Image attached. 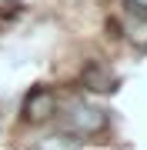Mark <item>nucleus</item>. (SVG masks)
<instances>
[{
	"label": "nucleus",
	"instance_id": "1",
	"mask_svg": "<svg viewBox=\"0 0 147 150\" xmlns=\"http://www.w3.org/2000/svg\"><path fill=\"white\" fill-rule=\"evenodd\" d=\"M104 127H107V113L97 110V107H90V103H70L67 113L60 117V130L70 134V137H80V140L100 134Z\"/></svg>",
	"mask_w": 147,
	"mask_h": 150
},
{
	"label": "nucleus",
	"instance_id": "2",
	"mask_svg": "<svg viewBox=\"0 0 147 150\" xmlns=\"http://www.w3.org/2000/svg\"><path fill=\"white\" fill-rule=\"evenodd\" d=\"M54 110H57V100H54V93H50L47 87H37V90H30V93H27V100H23V117L33 120V123L47 120Z\"/></svg>",
	"mask_w": 147,
	"mask_h": 150
},
{
	"label": "nucleus",
	"instance_id": "3",
	"mask_svg": "<svg viewBox=\"0 0 147 150\" xmlns=\"http://www.w3.org/2000/svg\"><path fill=\"white\" fill-rule=\"evenodd\" d=\"M114 77L107 74L100 64H90L87 70H84V87H90V90H100V93H107V90H114Z\"/></svg>",
	"mask_w": 147,
	"mask_h": 150
},
{
	"label": "nucleus",
	"instance_id": "4",
	"mask_svg": "<svg viewBox=\"0 0 147 150\" xmlns=\"http://www.w3.org/2000/svg\"><path fill=\"white\" fill-rule=\"evenodd\" d=\"M124 7L137 17H147V0H124Z\"/></svg>",
	"mask_w": 147,
	"mask_h": 150
}]
</instances>
